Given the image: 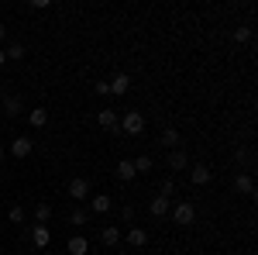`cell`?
Here are the masks:
<instances>
[{
    "mask_svg": "<svg viewBox=\"0 0 258 255\" xmlns=\"http://www.w3.org/2000/svg\"><path fill=\"white\" fill-rule=\"evenodd\" d=\"M169 214H172V221H176L179 228H189V224H197V207H193L189 200H179V203L172 207V211H169Z\"/></svg>",
    "mask_w": 258,
    "mask_h": 255,
    "instance_id": "6da1fadb",
    "label": "cell"
},
{
    "mask_svg": "<svg viewBox=\"0 0 258 255\" xmlns=\"http://www.w3.org/2000/svg\"><path fill=\"white\" fill-rule=\"evenodd\" d=\"M117 128L124 135H141V131H145V114H141V111H127V114H120Z\"/></svg>",
    "mask_w": 258,
    "mask_h": 255,
    "instance_id": "7a4b0ae2",
    "label": "cell"
},
{
    "mask_svg": "<svg viewBox=\"0 0 258 255\" xmlns=\"http://www.w3.org/2000/svg\"><path fill=\"white\" fill-rule=\"evenodd\" d=\"M35 152V138H24V135H18L14 141H11V156L14 159H28Z\"/></svg>",
    "mask_w": 258,
    "mask_h": 255,
    "instance_id": "3957f363",
    "label": "cell"
},
{
    "mask_svg": "<svg viewBox=\"0 0 258 255\" xmlns=\"http://www.w3.org/2000/svg\"><path fill=\"white\" fill-rule=\"evenodd\" d=\"M110 207H114V200H110V193H93V196H90V211H93L97 217L110 214Z\"/></svg>",
    "mask_w": 258,
    "mask_h": 255,
    "instance_id": "277c9868",
    "label": "cell"
},
{
    "mask_svg": "<svg viewBox=\"0 0 258 255\" xmlns=\"http://www.w3.org/2000/svg\"><path fill=\"white\" fill-rule=\"evenodd\" d=\"M31 245H35V248H48V245H52L48 224H35V228H31Z\"/></svg>",
    "mask_w": 258,
    "mask_h": 255,
    "instance_id": "5b68a950",
    "label": "cell"
},
{
    "mask_svg": "<svg viewBox=\"0 0 258 255\" xmlns=\"http://www.w3.org/2000/svg\"><path fill=\"white\" fill-rule=\"evenodd\" d=\"M69 196H73V200H86V196H90V179L73 176L69 179Z\"/></svg>",
    "mask_w": 258,
    "mask_h": 255,
    "instance_id": "8992f818",
    "label": "cell"
},
{
    "mask_svg": "<svg viewBox=\"0 0 258 255\" xmlns=\"http://www.w3.org/2000/svg\"><path fill=\"white\" fill-rule=\"evenodd\" d=\"M21 111H24V100L14 97V93H7V97H4V104H0V114H7V118H18Z\"/></svg>",
    "mask_w": 258,
    "mask_h": 255,
    "instance_id": "52a82bcc",
    "label": "cell"
},
{
    "mask_svg": "<svg viewBox=\"0 0 258 255\" xmlns=\"http://www.w3.org/2000/svg\"><path fill=\"white\" fill-rule=\"evenodd\" d=\"M117 121H120V114H117V111H110V107H100L97 124L103 128V131H114V128H117Z\"/></svg>",
    "mask_w": 258,
    "mask_h": 255,
    "instance_id": "ba28073f",
    "label": "cell"
},
{
    "mask_svg": "<svg viewBox=\"0 0 258 255\" xmlns=\"http://www.w3.org/2000/svg\"><path fill=\"white\" fill-rule=\"evenodd\" d=\"M120 238H124L131 248H145V245H148V231H145V228H127V235H120Z\"/></svg>",
    "mask_w": 258,
    "mask_h": 255,
    "instance_id": "9c48e42d",
    "label": "cell"
},
{
    "mask_svg": "<svg viewBox=\"0 0 258 255\" xmlns=\"http://www.w3.org/2000/svg\"><path fill=\"white\" fill-rule=\"evenodd\" d=\"M107 86H110V93H114V97H124V93L131 90V76H127V73H117Z\"/></svg>",
    "mask_w": 258,
    "mask_h": 255,
    "instance_id": "30bf717a",
    "label": "cell"
},
{
    "mask_svg": "<svg viewBox=\"0 0 258 255\" xmlns=\"http://www.w3.org/2000/svg\"><path fill=\"white\" fill-rule=\"evenodd\" d=\"M165 166H169L172 173H182V169L189 166V159H186V152H182V148H172V152H169V159H165Z\"/></svg>",
    "mask_w": 258,
    "mask_h": 255,
    "instance_id": "8fae6325",
    "label": "cell"
},
{
    "mask_svg": "<svg viewBox=\"0 0 258 255\" xmlns=\"http://www.w3.org/2000/svg\"><path fill=\"white\" fill-rule=\"evenodd\" d=\"M234 193H241V196H255V179L244 176V173H238V176H234Z\"/></svg>",
    "mask_w": 258,
    "mask_h": 255,
    "instance_id": "7c38bea8",
    "label": "cell"
},
{
    "mask_svg": "<svg viewBox=\"0 0 258 255\" xmlns=\"http://www.w3.org/2000/svg\"><path fill=\"white\" fill-rule=\"evenodd\" d=\"M210 176H214V173H210V166H203V162L189 169V179H193V186H207V183H210Z\"/></svg>",
    "mask_w": 258,
    "mask_h": 255,
    "instance_id": "4fadbf2b",
    "label": "cell"
},
{
    "mask_svg": "<svg viewBox=\"0 0 258 255\" xmlns=\"http://www.w3.org/2000/svg\"><path fill=\"white\" fill-rule=\"evenodd\" d=\"M148 211H152V217H165L169 214V211H172V203H169V200H165V196H152V203H148Z\"/></svg>",
    "mask_w": 258,
    "mask_h": 255,
    "instance_id": "5bb4252c",
    "label": "cell"
},
{
    "mask_svg": "<svg viewBox=\"0 0 258 255\" xmlns=\"http://www.w3.org/2000/svg\"><path fill=\"white\" fill-rule=\"evenodd\" d=\"M100 245H107V248H114V245H120V228H114V224H107V228L100 231Z\"/></svg>",
    "mask_w": 258,
    "mask_h": 255,
    "instance_id": "9a60e30c",
    "label": "cell"
},
{
    "mask_svg": "<svg viewBox=\"0 0 258 255\" xmlns=\"http://www.w3.org/2000/svg\"><path fill=\"white\" fill-rule=\"evenodd\" d=\"M135 176H138V173H135V162H131V159H120L117 162V179L120 183H131Z\"/></svg>",
    "mask_w": 258,
    "mask_h": 255,
    "instance_id": "2e32d148",
    "label": "cell"
},
{
    "mask_svg": "<svg viewBox=\"0 0 258 255\" xmlns=\"http://www.w3.org/2000/svg\"><path fill=\"white\" fill-rule=\"evenodd\" d=\"M66 248H69V255H86V252H90V241H86L83 235H73Z\"/></svg>",
    "mask_w": 258,
    "mask_h": 255,
    "instance_id": "e0dca14e",
    "label": "cell"
},
{
    "mask_svg": "<svg viewBox=\"0 0 258 255\" xmlns=\"http://www.w3.org/2000/svg\"><path fill=\"white\" fill-rule=\"evenodd\" d=\"M28 121H31V128H45L48 124V111L45 107H35V111H28Z\"/></svg>",
    "mask_w": 258,
    "mask_h": 255,
    "instance_id": "ac0fdd59",
    "label": "cell"
},
{
    "mask_svg": "<svg viewBox=\"0 0 258 255\" xmlns=\"http://www.w3.org/2000/svg\"><path fill=\"white\" fill-rule=\"evenodd\" d=\"M159 141L165 145V148H179V141H182V138H179V131H176V128H165Z\"/></svg>",
    "mask_w": 258,
    "mask_h": 255,
    "instance_id": "d6986e66",
    "label": "cell"
},
{
    "mask_svg": "<svg viewBox=\"0 0 258 255\" xmlns=\"http://www.w3.org/2000/svg\"><path fill=\"white\" fill-rule=\"evenodd\" d=\"M131 162H135V173H152V169H155L152 156H138V159H131Z\"/></svg>",
    "mask_w": 258,
    "mask_h": 255,
    "instance_id": "ffe728a7",
    "label": "cell"
},
{
    "mask_svg": "<svg viewBox=\"0 0 258 255\" xmlns=\"http://www.w3.org/2000/svg\"><path fill=\"white\" fill-rule=\"evenodd\" d=\"M4 52H7V62H11V59H18V62L24 59V45H21V41H11Z\"/></svg>",
    "mask_w": 258,
    "mask_h": 255,
    "instance_id": "44dd1931",
    "label": "cell"
},
{
    "mask_svg": "<svg viewBox=\"0 0 258 255\" xmlns=\"http://www.w3.org/2000/svg\"><path fill=\"white\" fill-rule=\"evenodd\" d=\"M35 221H38V224H48V221H52V207H48V203H38V207H35Z\"/></svg>",
    "mask_w": 258,
    "mask_h": 255,
    "instance_id": "7402d4cb",
    "label": "cell"
},
{
    "mask_svg": "<svg viewBox=\"0 0 258 255\" xmlns=\"http://www.w3.org/2000/svg\"><path fill=\"white\" fill-rule=\"evenodd\" d=\"M69 221H73V228H83V224L90 221V214H86V211H73V214H69Z\"/></svg>",
    "mask_w": 258,
    "mask_h": 255,
    "instance_id": "603a6c76",
    "label": "cell"
},
{
    "mask_svg": "<svg viewBox=\"0 0 258 255\" xmlns=\"http://www.w3.org/2000/svg\"><path fill=\"white\" fill-rule=\"evenodd\" d=\"M172 193H176V179H162V193H159V196L172 200Z\"/></svg>",
    "mask_w": 258,
    "mask_h": 255,
    "instance_id": "cb8c5ba5",
    "label": "cell"
},
{
    "mask_svg": "<svg viewBox=\"0 0 258 255\" xmlns=\"http://www.w3.org/2000/svg\"><path fill=\"white\" fill-rule=\"evenodd\" d=\"M234 41H238V45L251 41V28H234Z\"/></svg>",
    "mask_w": 258,
    "mask_h": 255,
    "instance_id": "d4e9b609",
    "label": "cell"
},
{
    "mask_svg": "<svg viewBox=\"0 0 258 255\" xmlns=\"http://www.w3.org/2000/svg\"><path fill=\"white\" fill-rule=\"evenodd\" d=\"M7 217H11V221H14V224H21V221H24V211H21L18 203H14V207H11V211H7Z\"/></svg>",
    "mask_w": 258,
    "mask_h": 255,
    "instance_id": "484cf974",
    "label": "cell"
},
{
    "mask_svg": "<svg viewBox=\"0 0 258 255\" xmlns=\"http://www.w3.org/2000/svg\"><path fill=\"white\" fill-rule=\"evenodd\" d=\"M31 7H35V11H48V7H52V0H31Z\"/></svg>",
    "mask_w": 258,
    "mask_h": 255,
    "instance_id": "4316f807",
    "label": "cell"
},
{
    "mask_svg": "<svg viewBox=\"0 0 258 255\" xmlns=\"http://www.w3.org/2000/svg\"><path fill=\"white\" fill-rule=\"evenodd\" d=\"M120 217H124V221H135V207H131V203H127V207H124V211H120Z\"/></svg>",
    "mask_w": 258,
    "mask_h": 255,
    "instance_id": "83f0119b",
    "label": "cell"
},
{
    "mask_svg": "<svg viewBox=\"0 0 258 255\" xmlns=\"http://www.w3.org/2000/svg\"><path fill=\"white\" fill-rule=\"evenodd\" d=\"M4 38H7V28H4V24H0V41H4Z\"/></svg>",
    "mask_w": 258,
    "mask_h": 255,
    "instance_id": "f1b7e54d",
    "label": "cell"
},
{
    "mask_svg": "<svg viewBox=\"0 0 258 255\" xmlns=\"http://www.w3.org/2000/svg\"><path fill=\"white\" fill-rule=\"evenodd\" d=\"M4 62H7V52H4V48H0V66H4Z\"/></svg>",
    "mask_w": 258,
    "mask_h": 255,
    "instance_id": "f546056e",
    "label": "cell"
},
{
    "mask_svg": "<svg viewBox=\"0 0 258 255\" xmlns=\"http://www.w3.org/2000/svg\"><path fill=\"white\" fill-rule=\"evenodd\" d=\"M0 159H4V145H0Z\"/></svg>",
    "mask_w": 258,
    "mask_h": 255,
    "instance_id": "4dcf8cb0",
    "label": "cell"
},
{
    "mask_svg": "<svg viewBox=\"0 0 258 255\" xmlns=\"http://www.w3.org/2000/svg\"><path fill=\"white\" fill-rule=\"evenodd\" d=\"M0 118H4V114H0Z\"/></svg>",
    "mask_w": 258,
    "mask_h": 255,
    "instance_id": "1f68e13d",
    "label": "cell"
}]
</instances>
